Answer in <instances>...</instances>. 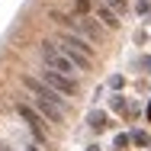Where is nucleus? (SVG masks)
<instances>
[{
  "label": "nucleus",
  "instance_id": "nucleus-5",
  "mask_svg": "<svg viewBox=\"0 0 151 151\" xmlns=\"http://www.w3.org/2000/svg\"><path fill=\"white\" fill-rule=\"evenodd\" d=\"M39 81H45L52 90H58L61 96H68V100L77 93V81H74V77H64L58 71H52V68H42V71H39Z\"/></svg>",
  "mask_w": 151,
  "mask_h": 151
},
{
  "label": "nucleus",
  "instance_id": "nucleus-10",
  "mask_svg": "<svg viewBox=\"0 0 151 151\" xmlns=\"http://www.w3.org/2000/svg\"><path fill=\"white\" fill-rule=\"evenodd\" d=\"M135 10H138V13H142V16H145V13H148V10H151V3H148V0H142V3H138V6H135Z\"/></svg>",
  "mask_w": 151,
  "mask_h": 151
},
{
  "label": "nucleus",
  "instance_id": "nucleus-6",
  "mask_svg": "<svg viewBox=\"0 0 151 151\" xmlns=\"http://www.w3.org/2000/svg\"><path fill=\"white\" fill-rule=\"evenodd\" d=\"M29 103L39 109V116H42V119H48L52 125H64V116H68V113L58 109L52 100H45V96H32V93H29Z\"/></svg>",
  "mask_w": 151,
  "mask_h": 151
},
{
  "label": "nucleus",
  "instance_id": "nucleus-1",
  "mask_svg": "<svg viewBox=\"0 0 151 151\" xmlns=\"http://www.w3.org/2000/svg\"><path fill=\"white\" fill-rule=\"evenodd\" d=\"M55 42H58L61 52L77 64V71H90V64H93V42H87V39H81V35H74V32H68V29H61L58 35H55Z\"/></svg>",
  "mask_w": 151,
  "mask_h": 151
},
{
  "label": "nucleus",
  "instance_id": "nucleus-8",
  "mask_svg": "<svg viewBox=\"0 0 151 151\" xmlns=\"http://www.w3.org/2000/svg\"><path fill=\"white\" fill-rule=\"evenodd\" d=\"M103 3H106V6H113L119 16H125V13H129V0H103Z\"/></svg>",
  "mask_w": 151,
  "mask_h": 151
},
{
  "label": "nucleus",
  "instance_id": "nucleus-4",
  "mask_svg": "<svg viewBox=\"0 0 151 151\" xmlns=\"http://www.w3.org/2000/svg\"><path fill=\"white\" fill-rule=\"evenodd\" d=\"M55 19H61L68 26V32H74V35H81L87 42H100V35H103L100 23H93L90 16H61V13H55Z\"/></svg>",
  "mask_w": 151,
  "mask_h": 151
},
{
  "label": "nucleus",
  "instance_id": "nucleus-9",
  "mask_svg": "<svg viewBox=\"0 0 151 151\" xmlns=\"http://www.w3.org/2000/svg\"><path fill=\"white\" fill-rule=\"evenodd\" d=\"M103 122H106V116H103V113H90V125H93V129H100Z\"/></svg>",
  "mask_w": 151,
  "mask_h": 151
},
{
  "label": "nucleus",
  "instance_id": "nucleus-3",
  "mask_svg": "<svg viewBox=\"0 0 151 151\" xmlns=\"http://www.w3.org/2000/svg\"><path fill=\"white\" fill-rule=\"evenodd\" d=\"M13 109L23 116L26 129L35 135V142H39V145H45V142H48V125H45V119L39 116V109H35L32 103H23V100H16V103H13Z\"/></svg>",
  "mask_w": 151,
  "mask_h": 151
},
{
  "label": "nucleus",
  "instance_id": "nucleus-2",
  "mask_svg": "<svg viewBox=\"0 0 151 151\" xmlns=\"http://www.w3.org/2000/svg\"><path fill=\"white\" fill-rule=\"evenodd\" d=\"M39 55L45 61V68H52V71H58L64 77H74V81H77V64L58 48V42H48V39H45V42L39 45Z\"/></svg>",
  "mask_w": 151,
  "mask_h": 151
},
{
  "label": "nucleus",
  "instance_id": "nucleus-7",
  "mask_svg": "<svg viewBox=\"0 0 151 151\" xmlns=\"http://www.w3.org/2000/svg\"><path fill=\"white\" fill-rule=\"evenodd\" d=\"M96 23H103L106 29H119V13L113 6H106L103 0H96Z\"/></svg>",
  "mask_w": 151,
  "mask_h": 151
},
{
  "label": "nucleus",
  "instance_id": "nucleus-11",
  "mask_svg": "<svg viewBox=\"0 0 151 151\" xmlns=\"http://www.w3.org/2000/svg\"><path fill=\"white\" fill-rule=\"evenodd\" d=\"M0 151H10V148H0Z\"/></svg>",
  "mask_w": 151,
  "mask_h": 151
}]
</instances>
